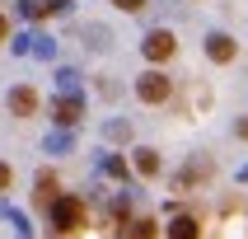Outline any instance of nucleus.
Segmentation results:
<instances>
[{
    "mask_svg": "<svg viewBox=\"0 0 248 239\" xmlns=\"http://www.w3.org/2000/svg\"><path fill=\"white\" fill-rule=\"evenodd\" d=\"M47 211H52V230H56V235H75V230H84V202H80V197L61 192Z\"/></svg>",
    "mask_w": 248,
    "mask_h": 239,
    "instance_id": "f257e3e1",
    "label": "nucleus"
},
{
    "mask_svg": "<svg viewBox=\"0 0 248 239\" xmlns=\"http://www.w3.org/2000/svg\"><path fill=\"white\" fill-rule=\"evenodd\" d=\"M169 94H173V80H169L164 70H145L136 80V98L140 103H164Z\"/></svg>",
    "mask_w": 248,
    "mask_h": 239,
    "instance_id": "f03ea898",
    "label": "nucleus"
},
{
    "mask_svg": "<svg viewBox=\"0 0 248 239\" xmlns=\"http://www.w3.org/2000/svg\"><path fill=\"white\" fill-rule=\"evenodd\" d=\"M173 52H178V42H173L169 28H150V33L140 38V56H145V61H169Z\"/></svg>",
    "mask_w": 248,
    "mask_h": 239,
    "instance_id": "7ed1b4c3",
    "label": "nucleus"
},
{
    "mask_svg": "<svg viewBox=\"0 0 248 239\" xmlns=\"http://www.w3.org/2000/svg\"><path fill=\"white\" fill-rule=\"evenodd\" d=\"M52 117H56V127H75V122L84 117V98H80V94H61V98L52 103Z\"/></svg>",
    "mask_w": 248,
    "mask_h": 239,
    "instance_id": "20e7f679",
    "label": "nucleus"
},
{
    "mask_svg": "<svg viewBox=\"0 0 248 239\" xmlns=\"http://www.w3.org/2000/svg\"><path fill=\"white\" fill-rule=\"evenodd\" d=\"M211 169H216V164H211L206 155H197V159H192V164H187V169H178V174H173V188H178V192H187L192 183L211 178Z\"/></svg>",
    "mask_w": 248,
    "mask_h": 239,
    "instance_id": "39448f33",
    "label": "nucleus"
},
{
    "mask_svg": "<svg viewBox=\"0 0 248 239\" xmlns=\"http://www.w3.org/2000/svg\"><path fill=\"white\" fill-rule=\"evenodd\" d=\"M10 112L14 117H33L38 112V89L33 84H14L10 89Z\"/></svg>",
    "mask_w": 248,
    "mask_h": 239,
    "instance_id": "423d86ee",
    "label": "nucleus"
},
{
    "mask_svg": "<svg viewBox=\"0 0 248 239\" xmlns=\"http://www.w3.org/2000/svg\"><path fill=\"white\" fill-rule=\"evenodd\" d=\"M80 38H84V47H89V52H108V47H112V28H103V24H84V28H80Z\"/></svg>",
    "mask_w": 248,
    "mask_h": 239,
    "instance_id": "0eeeda50",
    "label": "nucleus"
},
{
    "mask_svg": "<svg viewBox=\"0 0 248 239\" xmlns=\"http://www.w3.org/2000/svg\"><path fill=\"white\" fill-rule=\"evenodd\" d=\"M234 52H239V47H234L230 33H211V38H206V56H211V61H234Z\"/></svg>",
    "mask_w": 248,
    "mask_h": 239,
    "instance_id": "6e6552de",
    "label": "nucleus"
},
{
    "mask_svg": "<svg viewBox=\"0 0 248 239\" xmlns=\"http://www.w3.org/2000/svg\"><path fill=\"white\" fill-rule=\"evenodd\" d=\"M33 188H38V192H33V202H38V207H52L56 197H61V192H56V174H52V169H42Z\"/></svg>",
    "mask_w": 248,
    "mask_h": 239,
    "instance_id": "1a4fd4ad",
    "label": "nucleus"
},
{
    "mask_svg": "<svg viewBox=\"0 0 248 239\" xmlns=\"http://www.w3.org/2000/svg\"><path fill=\"white\" fill-rule=\"evenodd\" d=\"M117 239H155V221L150 216H136V221H126L117 230Z\"/></svg>",
    "mask_w": 248,
    "mask_h": 239,
    "instance_id": "9d476101",
    "label": "nucleus"
},
{
    "mask_svg": "<svg viewBox=\"0 0 248 239\" xmlns=\"http://www.w3.org/2000/svg\"><path fill=\"white\" fill-rule=\"evenodd\" d=\"M131 169H136L140 178H155V174H159V155H155V150H145V145H140V150L131 155Z\"/></svg>",
    "mask_w": 248,
    "mask_h": 239,
    "instance_id": "9b49d317",
    "label": "nucleus"
},
{
    "mask_svg": "<svg viewBox=\"0 0 248 239\" xmlns=\"http://www.w3.org/2000/svg\"><path fill=\"white\" fill-rule=\"evenodd\" d=\"M169 239H202V235H197V221L178 211V216L169 221Z\"/></svg>",
    "mask_w": 248,
    "mask_h": 239,
    "instance_id": "f8f14e48",
    "label": "nucleus"
},
{
    "mask_svg": "<svg viewBox=\"0 0 248 239\" xmlns=\"http://www.w3.org/2000/svg\"><path fill=\"white\" fill-rule=\"evenodd\" d=\"M24 38H28V52H33V56H42V61L56 56V42L47 38V33H24Z\"/></svg>",
    "mask_w": 248,
    "mask_h": 239,
    "instance_id": "ddd939ff",
    "label": "nucleus"
},
{
    "mask_svg": "<svg viewBox=\"0 0 248 239\" xmlns=\"http://www.w3.org/2000/svg\"><path fill=\"white\" fill-rule=\"evenodd\" d=\"M56 84H61V94H80V70L61 66V70H56Z\"/></svg>",
    "mask_w": 248,
    "mask_h": 239,
    "instance_id": "4468645a",
    "label": "nucleus"
},
{
    "mask_svg": "<svg viewBox=\"0 0 248 239\" xmlns=\"http://www.w3.org/2000/svg\"><path fill=\"white\" fill-rule=\"evenodd\" d=\"M103 141H131V122H103Z\"/></svg>",
    "mask_w": 248,
    "mask_h": 239,
    "instance_id": "2eb2a0df",
    "label": "nucleus"
},
{
    "mask_svg": "<svg viewBox=\"0 0 248 239\" xmlns=\"http://www.w3.org/2000/svg\"><path fill=\"white\" fill-rule=\"evenodd\" d=\"M70 145H75V141H70V131H52V136H47V150H52V155H66Z\"/></svg>",
    "mask_w": 248,
    "mask_h": 239,
    "instance_id": "dca6fc26",
    "label": "nucleus"
},
{
    "mask_svg": "<svg viewBox=\"0 0 248 239\" xmlns=\"http://www.w3.org/2000/svg\"><path fill=\"white\" fill-rule=\"evenodd\" d=\"M103 174H108V178H126V164L117 155H103Z\"/></svg>",
    "mask_w": 248,
    "mask_h": 239,
    "instance_id": "f3484780",
    "label": "nucleus"
},
{
    "mask_svg": "<svg viewBox=\"0 0 248 239\" xmlns=\"http://www.w3.org/2000/svg\"><path fill=\"white\" fill-rule=\"evenodd\" d=\"M98 94H103V98H117L122 89H117V80H108V75H103V80H98Z\"/></svg>",
    "mask_w": 248,
    "mask_h": 239,
    "instance_id": "a211bd4d",
    "label": "nucleus"
},
{
    "mask_svg": "<svg viewBox=\"0 0 248 239\" xmlns=\"http://www.w3.org/2000/svg\"><path fill=\"white\" fill-rule=\"evenodd\" d=\"M10 178H14V174H10V164H5V159H0V192H5V188H10Z\"/></svg>",
    "mask_w": 248,
    "mask_h": 239,
    "instance_id": "6ab92c4d",
    "label": "nucleus"
},
{
    "mask_svg": "<svg viewBox=\"0 0 248 239\" xmlns=\"http://www.w3.org/2000/svg\"><path fill=\"white\" fill-rule=\"evenodd\" d=\"M117 5H122L126 14H136V10H145V0H117Z\"/></svg>",
    "mask_w": 248,
    "mask_h": 239,
    "instance_id": "aec40b11",
    "label": "nucleus"
},
{
    "mask_svg": "<svg viewBox=\"0 0 248 239\" xmlns=\"http://www.w3.org/2000/svg\"><path fill=\"white\" fill-rule=\"evenodd\" d=\"M234 131H239V136L248 141V117H239V122H234Z\"/></svg>",
    "mask_w": 248,
    "mask_h": 239,
    "instance_id": "412c9836",
    "label": "nucleus"
},
{
    "mask_svg": "<svg viewBox=\"0 0 248 239\" xmlns=\"http://www.w3.org/2000/svg\"><path fill=\"white\" fill-rule=\"evenodd\" d=\"M5 33H10V24H5V14H0V38H5Z\"/></svg>",
    "mask_w": 248,
    "mask_h": 239,
    "instance_id": "4be33fe9",
    "label": "nucleus"
}]
</instances>
